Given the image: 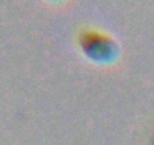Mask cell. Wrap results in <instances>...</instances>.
<instances>
[{"label": "cell", "instance_id": "cell-1", "mask_svg": "<svg viewBox=\"0 0 154 145\" xmlns=\"http://www.w3.org/2000/svg\"><path fill=\"white\" fill-rule=\"evenodd\" d=\"M77 44L88 59L97 63H112L119 56L118 41L100 29H82L77 35Z\"/></svg>", "mask_w": 154, "mask_h": 145}]
</instances>
